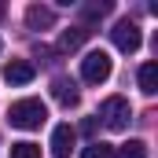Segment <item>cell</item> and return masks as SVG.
Here are the masks:
<instances>
[{
	"instance_id": "12",
	"label": "cell",
	"mask_w": 158,
	"mask_h": 158,
	"mask_svg": "<svg viewBox=\"0 0 158 158\" xmlns=\"http://www.w3.org/2000/svg\"><path fill=\"white\" fill-rule=\"evenodd\" d=\"M81 158H114V147L103 143V140H92V143L81 151Z\"/></svg>"
},
{
	"instance_id": "13",
	"label": "cell",
	"mask_w": 158,
	"mask_h": 158,
	"mask_svg": "<svg viewBox=\"0 0 158 158\" xmlns=\"http://www.w3.org/2000/svg\"><path fill=\"white\" fill-rule=\"evenodd\" d=\"M11 158H40V147L22 140V143H11Z\"/></svg>"
},
{
	"instance_id": "1",
	"label": "cell",
	"mask_w": 158,
	"mask_h": 158,
	"mask_svg": "<svg viewBox=\"0 0 158 158\" xmlns=\"http://www.w3.org/2000/svg\"><path fill=\"white\" fill-rule=\"evenodd\" d=\"M44 118H48V107H44L40 99H33V96L7 107V125H11V129H40Z\"/></svg>"
},
{
	"instance_id": "5",
	"label": "cell",
	"mask_w": 158,
	"mask_h": 158,
	"mask_svg": "<svg viewBox=\"0 0 158 158\" xmlns=\"http://www.w3.org/2000/svg\"><path fill=\"white\" fill-rule=\"evenodd\" d=\"M33 77H37V70H33L30 59H11V63L4 66V81H7V85H30Z\"/></svg>"
},
{
	"instance_id": "4",
	"label": "cell",
	"mask_w": 158,
	"mask_h": 158,
	"mask_svg": "<svg viewBox=\"0 0 158 158\" xmlns=\"http://www.w3.org/2000/svg\"><path fill=\"white\" fill-rule=\"evenodd\" d=\"M110 70H114V63H110L107 52H88L81 59V77L88 81V85H103V81L110 77Z\"/></svg>"
},
{
	"instance_id": "8",
	"label": "cell",
	"mask_w": 158,
	"mask_h": 158,
	"mask_svg": "<svg viewBox=\"0 0 158 158\" xmlns=\"http://www.w3.org/2000/svg\"><path fill=\"white\" fill-rule=\"evenodd\" d=\"M70 151H74V129L70 125H55V132H52V155L70 158Z\"/></svg>"
},
{
	"instance_id": "3",
	"label": "cell",
	"mask_w": 158,
	"mask_h": 158,
	"mask_svg": "<svg viewBox=\"0 0 158 158\" xmlns=\"http://www.w3.org/2000/svg\"><path fill=\"white\" fill-rule=\"evenodd\" d=\"M110 40H114V48H118V52L132 55V52H140L143 33H140V26H136L132 19H121V22H114V30H110Z\"/></svg>"
},
{
	"instance_id": "7",
	"label": "cell",
	"mask_w": 158,
	"mask_h": 158,
	"mask_svg": "<svg viewBox=\"0 0 158 158\" xmlns=\"http://www.w3.org/2000/svg\"><path fill=\"white\" fill-rule=\"evenodd\" d=\"M26 26L30 30H52L55 26V11L44 7V4H30L26 7Z\"/></svg>"
},
{
	"instance_id": "10",
	"label": "cell",
	"mask_w": 158,
	"mask_h": 158,
	"mask_svg": "<svg viewBox=\"0 0 158 158\" xmlns=\"http://www.w3.org/2000/svg\"><path fill=\"white\" fill-rule=\"evenodd\" d=\"M85 37H88L85 26H70V30H63V37H59V52H74V48H81Z\"/></svg>"
},
{
	"instance_id": "11",
	"label": "cell",
	"mask_w": 158,
	"mask_h": 158,
	"mask_svg": "<svg viewBox=\"0 0 158 158\" xmlns=\"http://www.w3.org/2000/svg\"><path fill=\"white\" fill-rule=\"evenodd\" d=\"M114 158H147V143L143 140H129V143H121Z\"/></svg>"
},
{
	"instance_id": "9",
	"label": "cell",
	"mask_w": 158,
	"mask_h": 158,
	"mask_svg": "<svg viewBox=\"0 0 158 158\" xmlns=\"http://www.w3.org/2000/svg\"><path fill=\"white\" fill-rule=\"evenodd\" d=\"M136 81H140V92L155 96V92H158V63H143L140 74H136Z\"/></svg>"
},
{
	"instance_id": "2",
	"label": "cell",
	"mask_w": 158,
	"mask_h": 158,
	"mask_svg": "<svg viewBox=\"0 0 158 158\" xmlns=\"http://www.w3.org/2000/svg\"><path fill=\"white\" fill-rule=\"evenodd\" d=\"M99 118H103L107 129L121 132V129H129V121H132V107H129V99H125V96H107V99H103V107H99Z\"/></svg>"
},
{
	"instance_id": "6",
	"label": "cell",
	"mask_w": 158,
	"mask_h": 158,
	"mask_svg": "<svg viewBox=\"0 0 158 158\" xmlns=\"http://www.w3.org/2000/svg\"><path fill=\"white\" fill-rule=\"evenodd\" d=\"M52 96H55V103H63V107H77V99H81L77 85L70 77H55L52 81Z\"/></svg>"
}]
</instances>
